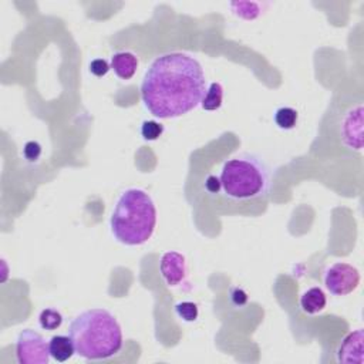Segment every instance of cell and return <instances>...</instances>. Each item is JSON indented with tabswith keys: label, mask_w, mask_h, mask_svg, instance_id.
I'll use <instances>...</instances> for the list:
<instances>
[{
	"label": "cell",
	"mask_w": 364,
	"mask_h": 364,
	"mask_svg": "<svg viewBox=\"0 0 364 364\" xmlns=\"http://www.w3.org/2000/svg\"><path fill=\"white\" fill-rule=\"evenodd\" d=\"M207 93L202 65L187 53L157 57L141 83L144 107L157 118L171 120L195 110Z\"/></svg>",
	"instance_id": "obj_1"
},
{
	"label": "cell",
	"mask_w": 364,
	"mask_h": 364,
	"mask_svg": "<svg viewBox=\"0 0 364 364\" xmlns=\"http://www.w3.org/2000/svg\"><path fill=\"white\" fill-rule=\"evenodd\" d=\"M76 353L86 360H106L123 348V330L106 309H89L76 316L69 328Z\"/></svg>",
	"instance_id": "obj_2"
},
{
	"label": "cell",
	"mask_w": 364,
	"mask_h": 364,
	"mask_svg": "<svg viewBox=\"0 0 364 364\" xmlns=\"http://www.w3.org/2000/svg\"><path fill=\"white\" fill-rule=\"evenodd\" d=\"M157 216V207L147 191L126 190L117 199L110 218L111 234L123 245H144L155 231Z\"/></svg>",
	"instance_id": "obj_3"
},
{
	"label": "cell",
	"mask_w": 364,
	"mask_h": 364,
	"mask_svg": "<svg viewBox=\"0 0 364 364\" xmlns=\"http://www.w3.org/2000/svg\"><path fill=\"white\" fill-rule=\"evenodd\" d=\"M218 181L222 195L235 202L266 198L271 191V171L253 154H240L225 161Z\"/></svg>",
	"instance_id": "obj_4"
},
{
	"label": "cell",
	"mask_w": 364,
	"mask_h": 364,
	"mask_svg": "<svg viewBox=\"0 0 364 364\" xmlns=\"http://www.w3.org/2000/svg\"><path fill=\"white\" fill-rule=\"evenodd\" d=\"M16 357L20 364H49L52 357L49 343L38 332L25 329L16 341Z\"/></svg>",
	"instance_id": "obj_5"
},
{
	"label": "cell",
	"mask_w": 364,
	"mask_h": 364,
	"mask_svg": "<svg viewBox=\"0 0 364 364\" xmlns=\"http://www.w3.org/2000/svg\"><path fill=\"white\" fill-rule=\"evenodd\" d=\"M360 285V272L356 266L337 262L325 273V286L334 296H348Z\"/></svg>",
	"instance_id": "obj_6"
},
{
	"label": "cell",
	"mask_w": 364,
	"mask_h": 364,
	"mask_svg": "<svg viewBox=\"0 0 364 364\" xmlns=\"http://www.w3.org/2000/svg\"><path fill=\"white\" fill-rule=\"evenodd\" d=\"M341 144L349 150L360 151L363 148V106L359 103L343 115L340 123Z\"/></svg>",
	"instance_id": "obj_7"
},
{
	"label": "cell",
	"mask_w": 364,
	"mask_h": 364,
	"mask_svg": "<svg viewBox=\"0 0 364 364\" xmlns=\"http://www.w3.org/2000/svg\"><path fill=\"white\" fill-rule=\"evenodd\" d=\"M159 271L168 286H179L188 275L187 259L179 252L168 251L161 256Z\"/></svg>",
	"instance_id": "obj_8"
},
{
	"label": "cell",
	"mask_w": 364,
	"mask_h": 364,
	"mask_svg": "<svg viewBox=\"0 0 364 364\" xmlns=\"http://www.w3.org/2000/svg\"><path fill=\"white\" fill-rule=\"evenodd\" d=\"M364 334L361 329L349 333L337 349V360L345 364H361L364 361Z\"/></svg>",
	"instance_id": "obj_9"
},
{
	"label": "cell",
	"mask_w": 364,
	"mask_h": 364,
	"mask_svg": "<svg viewBox=\"0 0 364 364\" xmlns=\"http://www.w3.org/2000/svg\"><path fill=\"white\" fill-rule=\"evenodd\" d=\"M138 57L131 52H117L111 57V70L121 80H131L138 69Z\"/></svg>",
	"instance_id": "obj_10"
},
{
	"label": "cell",
	"mask_w": 364,
	"mask_h": 364,
	"mask_svg": "<svg viewBox=\"0 0 364 364\" xmlns=\"http://www.w3.org/2000/svg\"><path fill=\"white\" fill-rule=\"evenodd\" d=\"M328 305V296L321 288H310L300 296V308L308 315H317L325 310Z\"/></svg>",
	"instance_id": "obj_11"
},
{
	"label": "cell",
	"mask_w": 364,
	"mask_h": 364,
	"mask_svg": "<svg viewBox=\"0 0 364 364\" xmlns=\"http://www.w3.org/2000/svg\"><path fill=\"white\" fill-rule=\"evenodd\" d=\"M49 348L52 357L58 363H65L70 360L76 353V348L71 337L65 334L53 336L49 341Z\"/></svg>",
	"instance_id": "obj_12"
},
{
	"label": "cell",
	"mask_w": 364,
	"mask_h": 364,
	"mask_svg": "<svg viewBox=\"0 0 364 364\" xmlns=\"http://www.w3.org/2000/svg\"><path fill=\"white\" fill-rule=\"evenodd\" d=\"M222 101H224V87H222L220 83L214 82L207 89L201 106L205 111H216L222 107Z\"/></svg>",
	"instance_id": "obj_13"
},
{
	"label": "cell",
	"mask_w": 364,
	"mask_h": 364,
	"mask_svg": "<svg viewBox=\"0 0 364 364\" xmlns=\"http://www.w3.org/2000/svg\"><path fill=\"white\" fill-rule=\"evenodd\" d=\"M297 121L299 113L292 107H280L275 113V123L280 130H293Z\"/></svg>",
	"instance_id": "obj_14"
},
{
	"label": "cell",
	"mask_w": 364,
	"mask_h": 364,
	"mask_svg": "<svg viewBox=\"0 0 364 364\" xmlns=\"http://www.w3.org/2000/svg\"><path fill=\"white\" fill-rule=\"evenodd\" d=\"M38 323H40V328L42 329H45L47 332H53L63 325V316L58 310L47 308V309L40 312Z\"/></svg>",
	"instance_id": "obj_15"
},
{
	"label": "cell",
	"mask_w": 364,
	"mask_h": 364,
	"mask_svg": "<svg viewBox=\"0 0 364 364\" xmlns=\"http://www.w3.org/2000/svg\"><path fill=\"white\" fill-rule=\"evenodd\" d=\"M234 13L245 20H253L260 14V3L252 2H234L231 3Z\"/></svg>",
	"instance_id": "obj_16"
},
{
	"label": "cell",
	"mask_w": 364,
	"mask_h": 364,
	"mask_svg": "<svg viewBox=\"0 0 364 364\" xmlns=\"http://www.w3.org/2000/svg\"><path fill=\"white\" fill-rule=\"evenodd\" d=\"M175 313L179 319L187 323H192L199 316V309L194 302H179L175 305Z\"/></svg>",
	"instance_id": "obj_17"
},
{
	"label": "cell",
	"mask_w": 364,
	"mask_h": 364,
	"mask_svg": "<svg viewBox=\"0 0 364 364\" xmlns=\"http://www.w3.org/2000/svg\"><path fill=\"white\" fill-rule=\"evenodd\" d=\"M164 126L154 120H147L141 124V137L146 141H157L161 135L164 134Z\"/></svg>",
	"instance_id": "obj_18"
},
{
	"label": "cell",
	"mask_w": 364,
	"mask_h": 364,
	"mask_svg": "<svg viewBox=\"0 0 364 364\" xmlns=\"http://www.w3.org/2000/svg\"><path fill=\"white\" fill-rule=\"evenodd\" d=\"M110 70H111V66L104 58H94L90 63V73L94 74L95 77H104Z\"/></svg>",
	"instance_id": "obj_19"
},
{
	"label": "cell",
	"mask_w": 364,
	"mask_h": 364,
	"mask_svg": "<svg viewBox=\"0 0 364 364\" xmlns=\"http://www.w3.org/2000/svg\"><path fill=\"white\" fill-rule=\"evenodd\" d=\"M23 155L30 163H34V161H37L40 155H42V146H40L37 141H29L23 148Z\"/></svg>",
	"instance_id": "obj_20"
},
{
	"label": "cell",
	"mask_w": 364,
	"mask_h": 364,
	"mask_svg": "<svg viewBox=\"0 0 364 364\" xmlns=\"http://www.w3.org/2000/svg\"><path fill=\"white\" fill-rule=\"evenodd\" d=\"M231 300H232V303L236 308H242V306H245L247 303L249 302V296H248V293L244 289L234 288L231 291Z\"/></svg>",
	"instance_id": "obj_21"
}]
</instances>
